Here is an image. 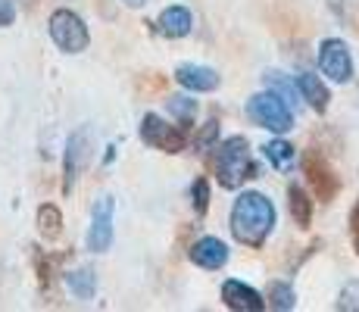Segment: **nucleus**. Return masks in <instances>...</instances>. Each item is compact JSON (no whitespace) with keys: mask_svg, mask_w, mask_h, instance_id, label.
Listing matches in <instances>:
<instances>
[{"mask_svg":"<svg viewBox=\"0 0 359 312\" xmlns=\"http://www.w3.org/2000/svg\"><path fill=\"white\" fill-rule=\"evenodd\" d=\"M231 234L238 244L259 250L266 244V238L275 228V206L266 194L259 191H241V197L231 203V216H229Z\"/></svg>","mask_w":359,"mask_h":312,"instance_id":"obj_1","label":"nucleus"},{"mask_svg":"<svg viewBox=\"0 0 359 312\" xmlns=\"http://www.w3.org/2000/svg\"><path fill=\"white\" fill-rule=\"evenodd\" d=\"M216 178L229 191L241 187L247 178H257V165H253V156H250V141L244 135L229 137L216 150Z\"/></svg>","mask_w":359,"mask_h":312,"instance_id":"obj_2","label":"nucleus"},{"mask_svg":"<svg viewBox=\"0 0 359 312\" xmlns=\"http://www.w3.org/2000/svg\"><path fill=\"white\" fill-rule=\"evenodd\" d=\"M247 116H250L253 125L266 131H275V135H285V131L294 128V109L287 107L275 91H259L247 100Z\"/></svg>","mask_w":359,"mask_h":312,"instance_id":"obj_3","label":"nucleus"},{"mask_svg":"<svg viewBox=\"0 0 359 312\" xmlns=\"http://www.w3.org/2000/svg\"><path fill=\"white\" fill-rule=\"evenodd\" d=\"M50 38L63 53H81L91 44V32H88L85 19L72 10H57L50 16Z\"/></svg>","mask_w":359,"mask_h":312,"instance_id":"obj_4","label":"nucleus"},{"mask_svg":"<svg viewBox=\"0 0 359 312\" xmlns=\"http://www.w3.org/2000/svg\"><path fill=\"white\" fill-rule=\"evenodd\" d=\"M137 135H141V141L147 144V147L160 150V154H182L184 147H188V137H184L182 128H175V125H165V119H160L156 113H147L137 125Z\"/></svg>","mask_w":359,"mask_h":312,"instance_id":"obj_5","label":"nucleus"},{"mask_svg":"<svg viewBox=\"0 0 359 312\" xmlns=\"http://www.w3.org/2000/svg\"><path fill=\"white\" fill-rule=\"evenodd\" d=\"M303 175H306L309 187H313L316 200H322V203H331V200L337 197V191H341V178L334 175V169L328 165V159L322 156L316 147L303 154Z\"/></svg>","mask_w":359,"mask_h":312,"instance_id":"obj_6","label":"nucleus"},{"mask_svg":"<svg viewBox=\"0 0 359 312\" xmlns=\"http://www.w3.org/2000/svg\"><path fill=\"white\" fill-rule=\"evenodd\" d=\"M319 69L337 85L353 81V53L341 38H325L319 44Z\"/></svg>","mask_w":359,"mask_h":312,"instance_id":"obj_7","label":"nucleus"},{"mask_svg":"<svg viewBox=\"0 0 359 312\" xmlns=\"http://www.w3.org/2000/svg\"><path fill=\"white\" fill-rule=\"evenodd\" d=\"M113 216L116 200L109 194H103L91 210V228H88V250L91 253H107L109 244H113Z\"/></svg>","mask_w":359,"mask_h":312,"instance_id":"obj_8","label":"nucleus"},{"mask_svg":"<svg viewBox=\"0 0 359 312\" xmlns=\"http://www.w3.org/2000/svg\"><path fill=\"white\" fill-rule=\"evenodd\" d=\"M188 259L194 262V266L206 269V272H216V269H222L225 262H229V244L219 240L216 234H206V238H200L191 244Z\"/></svg>","mask_w":359,"mask_h":312,"instance_id":"obj_9","label":"nucleus"},{"mask_svg":"<svg viewBox=\"0 0 359 312\" xmlns=\"http://www.w3.org/2000/svg\"><path fill=\"white\" fill-rule=\"evenodd\" d=\"M85 159H88V131L79 128V131H72V137L66 141V154H63V194H72L75 178H79Z\"/></svg>","mask_w":359,"mask_h":312,"instance_id":"obj_10","label":"nucleus"},{"mask_svg":"<svg viewBox=\"0 0 359 312\" xmlns=\"http://www.w3.org/2000/svg\"><path fill=\"white\" fill-rule=\"evenodd\" d=\"M175 81L184 88V91H191V94H210V91H216V88L222 85V79H219L216 69L194 66V62H184V66H178L175 69Z\"/></svg>","mask_w":359,"mask_h":312,"instance_id":"obj_11","label":"nucleus"},{"mask_svg":"<svg viewBox=\"0 0 359 312\" xmlns=\"http://www.w3.org/2000/svg\"><path fill=\"white\" fill-rule=\"evenodd\" d=\"M222 303L234 312H262L266 309V300H262L259 290H253L250 284L234 281V278L222 284Z\"/></svg>","mask_w":359,"mask_h":312,"instance_id":"obj_12","label":"nucleus"},{"mask_svg":"<svg viewBox=\"0 0 359 312\" xmlns=\"http://www.w3.org/2000/svg\"><path fill=\"white\" fill-rule=\"evenodd\" d=\"M156 29H160V34H165V38L178 41V38H184V34H191V29H194V16H191V10L182 4L165 6L160 13V19H156Z\"/></svg>","mask_w":359,"mask_h":312,"instance_id":"obj_13","label":"nucleus"},{"mask_svg":"<svg viewBox=\"0 0 359 312\" xmlns=\"http://www.w3.org/2000/svg\"><path fill=\"white\" fill-rule=\"evenodd\" d=\"M297 94H300L303 100L316 109V113H325L328 103H331V94H328L325 81H322L319 75H313V72H303L300 79H297Z\"/></svg>","mask_w":359,"mask_h":312,"instance_id":"obj_14","label":"nucleus"},{"mask_svg":"<svg viewBox=\"0 0 359 312\" xmlns=\"http://www.w3.org/2000/svg\"><path fill=\"white\" fill-rule=\"evenodd\" d=\"M287 210H291V219L297 225L309 228V222H313V197H309L300 184L287 187Z\"/></svg>","mask_w":359,"mask_h":312,"instance_id":"obj_15","label":"nucleus"},{"mask_svg":"<svg viewBox=\"0 0 359 312\" xmlns=\"http://www.w3.org/2000/svg\"><path fill=\"white\" fill-rule=\"evenodd\" d=\"M66 287L75 300H91L97 294V275L91 269H75V272H66Z\"/></svg>","mask_w":359,"mask_h":312,"instance_id":"obj_16","label":"nucleus"},{"mask_svg":"<svg viewBox=\"0 0 359 312\" xmlns=\"http://www.w3.org/2000/svg\"><path fill=\"white\" fill-rule=\"evenodd\" d=\"M165 109H169L172 119L182 125V131L191 128V125H194V119H197V100H194V97H188V94L169 97V100H165Z\"/></svg>","mask_w":359,"mask_h":312,"instance_id":"obj_17","label":"nucleus"},{"mask_svg":"<svg viewBox=\"0 0 359 312\" xmlns=\"http://www.w3.org/2000/svg\"><path fill=\"white\" fill-rule=\"evenodd\" d=\"M38 231H41V238H47V240H57L60 234H63V212H60L57 203L38 206Z\"/></svg>","mask_w":359,"mask_h":312,"instance_id":"obj_18","label":"nucleus"},{"mask_svg":"<svg viewBox=\"0 0 359 312\" xmlns=\"http://www.w3.org/2000/svg\"><path fill=\"white\" fill-rule=\"evenodd\" d=\"M262 154H266V159L272 163V169H278V172H287L294 165V147L287 141H281V137L269 141L266 147H262Z\"/></svg>","mask_w":359,"mask_h":312,"instance_id":"obj_19","label":"nucleus"},{"mask_svg":"<svg viewBox=\"0 0 359 312\" xmlns=\"http://www.w3.org/2000/svg\"><path fill=\"white\" fill-rule=\"evenodd\" d=\"M266 306L269 309H275V312H291L297 306V294H294V287L287 281H275L272 287H269V300H266Z\"/></svg>","mask_w":359,"mask_h":312,"instance_id":"obj_20","label":"nucleus"},{"mask_svg":"<svg viewBox=\"0 0 359 312\" xmlns=\"http://www.w3.org/2000/svg\"><path fill=\"white\" fill-rule=\"evenodd\" d=\"M262 81H266L269 88H275V94L281 97V100H291L294 103V97H297V85L291 79H287V75H281V72H275V69H269L266 75H262Z\"/></svg>","mask_w":359,"mask_h":312,"instance_id":"obj_21","label":"nucleus"},{"mask_svg":"<svg viewBox=\"0 0 359 312\" xmlns=\"http://www.w3.org/2000/svg\"><path fill=\"white\" fill-rule=\"evenodd\" d=\"M334 309H341V312H359V278L347 281L341 287V297H337Z\"/></svg>","mask_w":359,"mask_h":312,"instance_id":"obj_22","label":"nucleus"},{"mask_svg":"<svg viewBox=\"0 0 359 312\" xmlns=\"http://www.w3.org/2000/svg\"><path fill=\"white\" fill-rule=\"evenodd\" d=\"M216 141H219V119H210V122L203 125V128L197 131V137H194V150H197V154H206V150L216 147Z\"/></svg>","mask_w":359,"mask_h":312,"instance_id":"obj_23","label":"nucleus"},{"mask_svg":"<svg viewBox=\"0 0 359 312\" xmlns=\"http://www.w3.org/2000/svg\"><path fill=\"white\" fill-rule=\"evenodd\" d=\"M191 203H194L197 216H206V210H210V182L206 178H197L191 184Z\"/></svg>","mask_w":359,"mask_h":312,"instance_id":"obj_24","label":"nucleus"},{"mask_svg":"<svg viewBox=\"0 0 359 312\" xmlns=\"http://www.w3.org/2000/svg\"><path fill=\"white\" fill-rule=\"evenodd\" d=\"M13 19H16V4L13 0H0V29L13 25Z\"/></svg>","mask_w":359,"mask_h":312,"instance_id":"obj_25","label":"nucleus"},{"mask_svg":"<svg viewBox=\"0 0 359 312\" xmlns=\"http://www.w3.org/2000/svg\"><path fill=\"white\" fill-rule=\"evenodd\" d=\"M350 238H353V250L359 253V203L353 206V212H350Z\"/></svg>","mask_w":359,"mask_h":312,"instance_id":"obj_26","label":"nucleus"},{"mask_svg":"<svg viewBox=\"0 0 359 312\" xmlns=\"http://www.w3.org/2000/svg\"><path fill=\"white\" fill-rule=\"evenodd\" d=\"M126 6H131V10H141V6H147V0H122Z\"/></svg>","mask_w":359,"mask_h":312,"instance_id":"obj_27","label":"nucleus"},{"mask_svg":"<svg viewBox=\"0 0 359 312\" xmlns=\"http://www.w3.org/2000/svg\"><path fill=\"white\" fill-rule=\"evenodd\" d=\"M19 4H22L25 10H32V6H34V0H19Z\"/></svg>","mask_w":359,"mask_h":312,"instance_id":"obj_28","label":"nucleus"}]
</instances>
